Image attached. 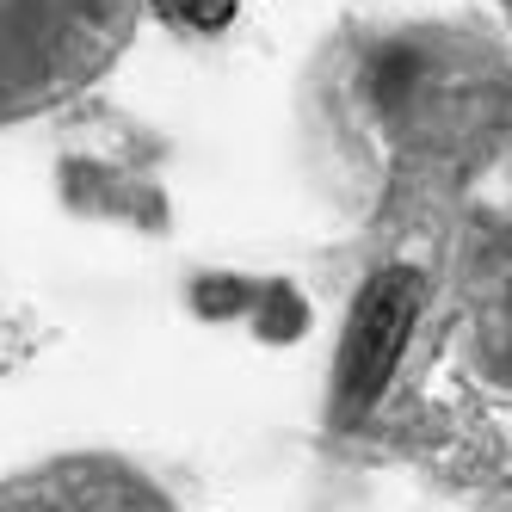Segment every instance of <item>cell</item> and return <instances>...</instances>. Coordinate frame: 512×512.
<instances>
[{
    "label": "cell",
    "instance_id": "1",
    "mask_svg": "<svg viewBox=\"0 0 512 512\" xmlns=\"http://www.w3.org/2000/svg\"><path fill=\"white\" fill-rule=\"evenodd\" d=\"M149 7L155 0H0V130L99 87Z\"/></svg>",
    "mask_w": 512,
    "mask_h": 512
},
{
    "label": "cell",
    "instance_id": "2",
    "mask_svg": "<svg viewBox=\"0 0 512 512\" xmlns=\"http://www.w3.org/2000/svg\"><path fill=\"white\" fill-rule=\"evenodd\" d=\"M364 68L371 118L395 136V149L445 142L463 118H475V99L500 87V56L469 44L463 31H401Z\"/></svg>",
    "mask_w": 512,
    "mask_h": 512
},
{
    "label": "cell",
    "instance_id": "3",
    "mask_svg": "<svg viewBox=\"0 0 512 512\" xmlns=\"http://www.w3.org/2000/svg\"><path fill=\"white\" fill-rule=\"evenodd\" d=\"M420 309H426V278L414 266H389L358 290L346 334H340V371H334V414L340 420H364L383 401L395 358L414 340Z\"/></svg>",
    "mask_w": 512,
    "mask_h": 512
},
{
    "label": "cell",
    "instance_id": "4",
    "mask_svg": "<svg viewBox=\"0 0 512 512\" xmlns=\"http://www.w3.org/2000/svg\"><path fill=\"white\" fill-rule=\"evenodd\" d=\"M457 352L494 395H512V216L482 223L457 253Z\"/></svg>",
    "mask_w": 512,
    "mask_h": 512
},
{
    "label": "cell",
    "instance_id": "5",
    "mask_svg": "<svg viewBox=\"0 0 512 512\" xmlns=\"http://www.w3.org/2000/svg\"><path fill=\"white\" fill-rule=\"evenodd\" d=\"M0 512H173V500L118 451H62L7 475Z\"/></svg>",
    "mask_w": 512,
    "mask_h": 512
},
{
    "label": "cell",
    "instance_id": "6",
    "mask_svg": "<svg viewBox=\"0 0 512 512\" xmlns=\"http://www.w3.org/2000/svg\"><path fill=\"white\" fill-rule=\"evenodd\" d=\"M500 7H506V25H512V0H500Z\"/></svg>",
    "mask_w": 512,
    "mask_h": 512
}]
</instances>
